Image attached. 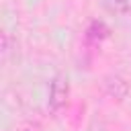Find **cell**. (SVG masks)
<instances>
[{
  "mask_svg": "<svg viewBox=\"0 0 131 131\" xmlns=\"http://www.w3.org/2000/svg\"><path fill=\"white\" fill-rule=\"evenodd\" d=\"M102 8L119 18L131 16V0H102Z\"/></svg>",
  "mask_w": 131,
  "mask_h": 131,
  "instance_id": "2",
  "label": "cell"
},
{
  "mask_svg": "<svg viewBox=\"0 0 131 131\" xmlns=\"http://www.w3.org/2000/svg\"><path fill=\"white\" fill-rule=\"evenodd\" d=\"M68 96H70V80L66 74H57L53 80H51V86H49V111L51 113H57L66 106L68 102Z\"/></svg>",
  "mask_w": 131,
  "mask_h": 131,
  "instance_id": "1",
  "label": "cell"
},
{
  "mask_svg": "<svg viewBox=\"0 0 131 131\" xmlns=\"http://www.w3.org/2000/svg\"><path fill=\"white\" fill-rule=\"evenodd\" d=\"M104 90H106L111 96H115V98H125L127 92L131 90V86H129L123 78L111 76V78H106V82H104Z\"/></svg>",
  "mask_w": 131,
  "mask_h": 131,
  "instance_id": "3",
  "label": "cell"
},
{
  "mask_svg": "<svg viewBox=\"0 0 131 131\" xmlns=\"http://www.w3.org/2000/svg\"><path fill=\"white\" fill-rule=\"evenodd\" d=\"M106 37H108V27L102 20H92L90 27L86 29V39L92 41V43H100Z\"/></svg>",
  "mask_w": 131,
  "mask_h": 131,
  "instance_id": "4",
  "label": "cell"
},
{
  "mask_svg": "<svg viewBox=\"0 0 131 131\" xmlns=\"http://www.w3.org/2000/svg\"><path fill=\"white\" fill-rule=\"evenodd\" d=\"M18 131H35V129H31V127H25V129H18Z\"/></svg>",
  "mask_w": 131,
  "mask_h": 131,
  "instance_id": "5",
  "label": "cell"
}]
</instances>
